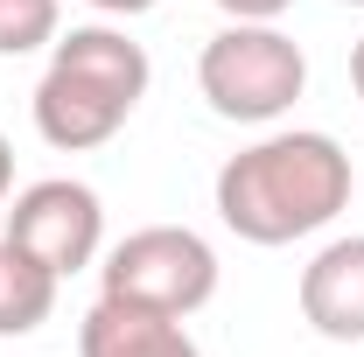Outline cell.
<instances>
[{"label":"cell","instance_id":"1","mask_svg":"<svg viewBox=\"0 0 364 357\" xmlns=\"http://www.w3.org/2000/svg\"><path fill=\"white\" fill-rule=\"evenodd\" d=\"M350 154L329 134H267L218 169V218L245 245H294L350 203Z\"/></svg>","mask_w":364,"mask_h":357},{"label":"cell","instance_id":"2","mask_svg":"<svg viewBox=\"0 0 364 357\" xmlns=\"http://www.w3.org/2000/svg\"><path fill=\"white\" fill-rule=\"evenodd\" d=\"M147 49L127 36V28H70L49 43V70L36 85V134L63 154H85V147H105L134 119V105L147 98Z\"/></svg>","mask_w":364,"mask_h":357},{"label":"cell","instance_id":"3","mask_svg":"<svg viewBox=\"0 0 364 357\" xmlns=\"http://www.w3.org/2000/svg\"><path fill=\"white\" fill-rule=\"evenodd\" d=\"M196 85L210 98L218 119H238V127H267L280 119L301 85H309V56L294 36H280L273 21H231L218 28L203 56H196Z\"/></svg>","mask_w":364,"mask_h":357},{"label":"cell","instance_id":"4","mask_svg":"<svg viewBox=\"0 0 364 357\" xmlns=\"http://www.w3.org/2000/svg\"><path fill=\"white\" fill-rule=\"evenodd\" d=\"M98 280H105L112 302H134V309H154V315H196L218 294V252L189 224H147V231H127L105 252Z\"/></svg>","mask_w":364,"mask_h":357},{"label":"cell","instance_id":"5","mask_svg":"<svg viewBox=\"0 0 364 357\" xmlns=\"http://www.w3.org/2000/svg\"><path fill=\"white\" fill-rule=\"evenodd\" d=\"M7 238H14L21 252H36L56 280L85 273L91 260H98V245H105L98 189H85V182H70V176L28 182V189L14 196V211H7Z\"/></svg>","mask_w":364,"mask_h":357},{"label":"cell","instance_id":"6","mask_svg":"<svg viewBox=\"0 0 364 357\" xmlns=\"http://www.w3.org/2000/svg\"><path fill=\"white\" fill-rule=\"evenodd\" d=\"M301 322L329 343H364V231L329 238L301 267Z\"/></svg>","mask_w":364,"mask_h":357},{"label":"cell","instance_id":"7","mask_svg":"<svg viewBox=\"0 0 364 357\" xmlns=\"http://www.w3.org/2000/svg\"><path fill=\"white\" fill-rule=\"evenodd\" d=\"M77 357H203V351L182 329V315H154V309L98 294V309L77 329Z\"/></svg>","mask_w":364,"mask_h":357},{"label":"cell","instance_id":"8","mask_svg":"<svg viewBox=\"0 0 364 357\" xmlns=\"http://www.w3.org/2000/svg\"><path fill=\"white\" fill-rule=\"evenodd\" d=\"M49 309H56V273L36 252H21L14 238H0V336L43 329Z\"/></svg>","mask_w":364,"mask_h":357},{"label":"cell","instance_id":"9","mask_svg":"<svg viewBox=\"0 0 364 357\" xmlns=\"http://www.w3.org/2000/svg\"><path fill=\"white\" fill-rule=\"evenodd\" d=\"M56 0H0V56H28L56 43Z\"/></svg>","mask_w":364,"mask_h":357},{"label":"cell","instance_id":"10","mask_svg":"<svg viewBox=\"0 0 364 357\" xmlns=\"http://www.w3.org/2000/svg\"><path fill=\"white\" fill-rule=\"evenodd\" d=\"M218 7H225L231 21H280L294 0H218Z\"/></svg>","mask_w":364,"mask_h":357},{"label":"cell","instance_id":"11","mask_svg":"<svg viewBox=\"0 0 364 357\" xmlns=\"http://www.w3.org/2000/svg\"><path fill=\"white\" fill-rule=\"evenodd\" d=\"M85 7H98V14H147L154 0H85Z\"/></svg>","mask_w":364,"mask_h":357},{"label":"cell","instance_id":"12","mask_svg":"<svg viewBox=\"0 0 364 357\" xmlns=\"http://www.w3.org/2000/svg\"><path fill=\"white\" fill-rule=\"evenodd\" d=\"M7 189H14V147H7V134H0V203H7Z\"/></svg>","mask_w":364,"mask_h":357},{"label":"cell","instance_id":"13","mask_svg":"<svg viewBox=\"0 0 364 357\" xmlns=\"http://www.w3.org/2000/svg\"><path fill=\"white\" fill-rule=\"evenodd\" d=\"M350 85H358V98H364V43L350 49Z\"/></svg>","mask_w":364,"mask_h":357},{"label":"cell","instance_id":"14","mask_svg":"<svg viewBox=\"0 0 364 357\" xmlns=\"http://www.w3.org/2000/svg\"><path fill=\"white\" fill-rule=\"evenodd\" d=\"M343 7H364V0H343Z\"/></svg>","mask_w":364,"mask_h":357}]
</instances>
